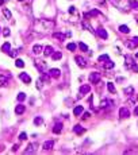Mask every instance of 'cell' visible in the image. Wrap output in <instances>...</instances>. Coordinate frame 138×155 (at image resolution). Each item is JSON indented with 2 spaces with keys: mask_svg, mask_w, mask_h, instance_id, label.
Masks as SVG:
<instances>
[{
  "mask_svg": "<svg viewBox=\"0 0 138 155\" xmlns=\"http://www.w3.org/2000/svg\"><path fill=\"white\" fill-rule=\"evenodd\" d=\"M119 117L121 119H127V117H130V109L126 107H122L119 108Z\"/></svg>",
  "mask_w": 138,
  "mask_h": 155,
  "instance_id": "obj_1",
  "label": "cell"
},
{
  "mask_svg": "<svg viewBox=\"0 0 138 155\" xmlns=\"http://www.w3.org/2000/svg\"><path fill=\"white\" fill-rule=\"evenodd\" d=\"M88 80H89V82H91V84H98L99 81H100V74L96 73V72H93V73L89 74Z\"/></svg>",
  "mask_w": 138,
  "mask_h": 155,
  "instance_id": "obj_2",
  "label": "cell"
},
{
  "mask_svg": "<svg viewBox=\"0 0 138 155\" xmlns=\"http://www.w3.org/2000/svg\"><path fill=\"white\" fill-rule=\"evenodd\" d=\"M75 61H76V63H77L80 68H85V66H87V61H85L81 55H76Z\"/></svg>",
  "mask_w": 138,
  "mask_h": 155,
  "instance_id": "obj_3",
  "label": "cell"
},
{
  "mask_svg": "<svg viewBox=\"0 0 138 155\" xmlns=\"http://www.w3.org/2000/svg\"><path fill=\"white\" fill-rule=\"evenodd\" d=\"M49 76H50L51 78H58V77L61 76V70L57 69V68H56V69H54V68L50 69V70H49Z\"/></svg>",
  "mask_w": 138,
  "mask_h": 155,
  "instance_id": "obj_4",
  "label": "cell"
},
{
  "mask_svg": "<svg viewBox=\"0 0 138 155\" xmlns=\"http://www.w3.org/2000/svg\"><path fill=\"white\" fill-rule=\"evenodd\" d=\"M19 78H20L22 82H25V84H30L31 82V77L28 76L27 73H20L19 74Z\"/></svg>",
  "mask_w": 138,
  "mask_h": 155,
  "instance_id": "obj_5",
  "label": "cell"
},
{
  "mask_svg": "<svg viewBox=\"0 0 138 155\" xmlns=\"http://www.w3.org/2000/svg\"><path fill=\"white\" fill-rule=\"evenodd\" d=\"M96 34H98V36H100L102 39H107L108 38V32L104 30V29H98L96 30Z\"/></svg>",
  "mask_w": 138,
  "mask_h": 155,
  "instance_id": "obj_6",
  "label": "cell"
},
{
  "mask_svg": "<svg viewBox=\"0 0 138 155\" xmlns=\"http://www.w3.org/2000/svg\"><path fill=\"white\" fill-rule=\"evenodd\" d=\"M35 148H37V144H35V143L28 144L27 148L25 150V154H34V152H35Z\"/></svg>",
  "mask_w": 138,
  "mask_h": 155,
  "instance_id": "obj_7",
  "label": "cell"
},
{
  "mask_svg": "<svg viewBox=\"0 0 138 155\" xmlns=\"http://www.w3.org/2000/svg\"><path fill=\"white\" fill-rule=\"evenodd\" d=\"M135 46H138V36H134L130 42H127V47L129 49H134Z\"/></svg>",
  "mask_w": 138,
  "mask_h": 155,
  "instance_id": "obj_8",
  "label": "cell"
},
{
  "mask_svg": "<svg viewBox=\"0 0 138 155\" xmlns=\"http://www.w3.org/2000/svg\"><path fill=\"white\" fill-rule=\"evenodd\" d=\"M91 92V86L89 85H81L80 86V95H88Z\"/></svg>",
  "mask_w": 138,
  "mask_h": 155,
  "instance_id": "obj_9",
  "label": "cell"
},
{
  "mask_svg": "<svg viewBox=\"0 0 138 155\" xmlns=\"http://www.w3.org/2000/svg\"><path fill=\"white\" fill-rule=\"evenodd\" d=\"M25 111H26V107L23 105V104H19L15 108V113L16 115H23V113H25Z\"/></svg>",
  "mask_w": 138,
  "mask_h": 155,
  "instance_id": "obj_10",
  "label": "cell"
},
{
  "mask_svg": "<svg viewBox=\"0 0 138 155\" xmlns=\"http://www.w3.org/2000/svg\"><path fill=\"white\" fill-rule=\"evenodd\" d=\"M35 66L38 68V70H39V72L44 73V69L46 68V63L42 62V61H39V59H37V61H35Z\"/></svg>",
  "mask_w": 138,
  "mask_h": 155,
  "instance_id": "obj_11",
  "label": "cell"
},
{
  "mask_svg": "<svg viewBox=\"0 0 138 155\" xmlns=\"http://www.w3.org/2000/svg\"><path fill=\"white\" fill-rule=\"evenodd\" d=\"M42 51H44V46H41V45H35L34 47H33V53H34L35 55L41 54Z\"/></svg>",
  "mask_w": 138,
  "mask_h": 155,
  "instance_id": "obj_12",
  "label": "cell"
},
{
  "mask_svg": "<svg viewBox=\"0 0 138 155\" xmlns=\"http://www.w3.org/2000/svg\"><path fill=\"white\" fill-rule=\"evenodd\" d=\"M83 112H84V108L81 107V105H77L73 109V115L75 116H80V115H83Z\"/></svg>",
  "mask_w": 138,
  "mask_h": 155,
  "instance_id": "obj_13",
  "label": "cell"
},
{
  "mask_svg": "<svg viewBox=\"0 0 138 155\" xmlns=\"http://www.w3.org/2000/svg\"><path fill=\"white\" fill-rule=\"evenodd\" d=\"M84 131H85V128H83V127L80 125V124H77V125H75V127H73V132H75V134H77V135L83 134Z\"/></svg>",
  "mask_w": 138,
  "mask_h": 155,
  "instance_id": "obj_14",
  "label": "cell"
},
{
  "mask_svg": "<svg viewBox=\"0 0 138 155\" xmlns=\"http://www.w3.org/2000/svg\"><path fill=\"white\" fill-rule=\"evenodd\" d=\"M62 131V123H56L53 127V132L54 134H60Z\"/></svg>",
  "mask_w": 138,
  "mask_h": 155,
  "instance_id": "obj_15",
  "label": "cell"
},
{
  "mask_svg": "<svg viewBox=\"0 0 138 155\" xmlns=\"http://www.w3.org/2000/svg\"><path fill=\"white\" fill-rule=\"evenodd\" d=\"M54 147V140H47V142L44 143V148L45 150H51Z\"/></svg>",
  "mask_w": 138,
  "mask_h": 155,
  "instance_id": "obj_16",
  "label": "cell"
},
{
  "mask_svg": "<svg viewBox=\"0 0 138 155\" xmlns=\"http://www.w3.org/2000/svg\"><path fill=\"white\" fill-rule=\"evenodd\" d=\"M99 14H100V12H99L98 10H92V11H89V12H85V14H84V18H89V16H98Z\"/></svg>",
  "mask_w": 138,
  "mask_h": 155,
  "instance_id": "obj_17",
  "label": "cell"
},
{
  "mask_svg": "<svg viewBox=\"0 0 138 155\" xmlns=\"http://www.w3.org/2000/svg\"><path fill=\"white\" fill-rule=\"evenodd\" d=\"M53 36L56 39H58V41H65V34H62V32H53Z\"/></svg>",
  "mask_w": 138,
  "mask_h": 155,
  "instance_id": "obj_18",
  "label": "cell"
},
{
  "mask_svg": "<svg viewBox=\"0 0 138 155\" xmlns=\"http://www.w3.org/2000/svg\"><path fill=\"white\" fill-rule=\"evenodd\" d=\"M118 30H119V32H122V34H127V32H130V29L126 24H121Z\"/></svg>",
  "mask_w": 138,
  "mask_h": 155,
  "instance_id": "obj_19",
  "label": "cell"
},
{
  "mask_svg": "<svg viewBox=\"0 0 138 155\" xmlns=\"http://www.w3.org/2000/svg\"><path fill=\"white\" fill-rule=\"evenodd\" d=\"M44 53H45V55H51L54 53V49L51 47V46H46V47L44 49Z\"/></svg>",
  "mask_w": 138,
  "mask_h": 155,
  "instance_id": "obj_20",
  "label": "cell"
},
{
  "mask_svg": "<svg viewBox=\"0 0 138 155\" xmlns=\"http://www.w3.org/2000/svg\"><path fill=\"white\" fill-rule=\"evenodd\" d=\"M108 105H112V101H111V100H107V98L102 100V102H100V107H102V108H107Z\"/></svg>",
  "mask_w": 138,
  "mask_h": 155,
  "instance_id": "obj_21",
  "label": "cell"
},
{
  "mask_svg": "<svg viewBox=\"0 0 138 155\" xmlns=\"http://www.w3.org/2000/svg\"><path fill=\"white\" fill-rule=\"evenodd\" d=\"M50 57L53 58L54 61H58V59H61V58H62V54H61L60 51H56V53H53V54L50 55Z\"/></svg>",
  "mask_w": 138,
  "mask_h": 155,
  "instance_id": "obj_22",
  "label": "cell"
},
{
  "mask_svg": "<svg viewBox=\"0 0 138 155\" xmlns=\"http://www.w3.org/2000/svg\"><path fill=\"white\" fill-rule=\"evenodd\" d=\"M34 124H35V125L44 124V117H42V116H37L35 119H34Z\"/></svg>",
  "mask_w": 138,
  "mask_h": 155,
  "instance_id": "obj_23",
  "label": "cell"
},
{
  "mask_svg": "<svg viewBox=\"0 0 138 155\" xmlns=\"http://www.w3.org/2000/svg\"><path fill=\"white\" fill-rule=\"evenodd\" d=\"M9 50H11V45H9L8 42H6V43L2 46V51H4V53H8Z\"/></svg>",
  "mask_w": 138,
  "mask_h": 155,
  "instance_id": "obj_24",
  "label": "cell"
},
{
  "mask_svg": "<svg viewBox=\"0 0 138 155\" xmlns=\"http://www.w3.org/2000/svg\"><path fill=\"white\" fill-rule=\"evenodd\" d=\"M107 89H108V92L110 93H115V86H114V84L112 82H107Z\"/></svg>",
  "mask_w": 138,
  "mask_h": 155,
  "instance_id": "obj_25",
  "label": "cell"
},
{
  "mask_svg": "<svg viewBox=\"0 0 138 155\" xmlns=\"http://www.w3.org/2000/svg\"><path fill=\"white\" fill-rule=\"evenodd\" d=\"M130 8H133V10H138V2L137 0H130Z\"/></svg>",
  "mask_w": 138,
  "mask_h": 155,
  "instance_id": "obj_26",
  "label": "cell"
},
{
  "mask_svg": "<svg viewBox=\"0 0 138 155\" xmlns=\"http://www.w3.org/2000/svg\"><path fill=\"white\" fill-rule=\"evenodd\" d=\"M15 66L16 68H25V61L23 59H16L15 61Z\"/></svg>",
  "mask_w": 138,
  "mask_h": 155,
  "instance_id": "obj_27",
  "label": "cell"
},
{
  "mask_svg": "<svg viewBox=\"0 0 138 155\" xmlns=\"http://www.w3.org/2000/svg\"><path fill=\"white\" fill-rule=\"evenodd\" d=\"M114 68V62H111L110 59L106 61V63H104V69H112Z\"/></svg>",
  "mask_w": 138,
  "mask_h": 155,
  "instance_id": "obj_28",
  "label": "cell"
},
{
  "mask_svg": "<svg viewBox=\"0 0 138 155\" xmlns=\"http://www.w3.org/2000/svg\"><path fill=\"white\" fill-rule=\"evenodd\" d=\"M3 14L6 16V19H11V12H9L8 8H3Z\"/></svg>",
  "mask_w": 138,
  "mask_h": 155,
  "instance_id": "obj_29",
  "label": "cell"
},
{
  "mask_svg": "<svg viewBox=\"0 0 138 155\" xmlns=\"http://www.w3.org/2000/svg\"><path fill=\"white\" fill-rule=\"evenodd\" d=\"M76 47H77V45H76V43H68V45H66V49H68L69 51H75Z\"/></svg>",
  "mask_w": 138,
  "mask_h": 155,
  "instance_id": "obj_30",
  "label": "cell"
},
{
  "mask_svg": "<svg viewBox=\"0 0 138 155\" xmlns=\"http://www.w3.org/2000/svg\"><path fill=\"white\" fill-rule=\"evenodd\" d=\"M134 63V59H133L131 57H129V55H126V65L127 66H130V65Z\"/></svg>",
  "mask_w": 138,
  "mask_h": 155,
  "instance_id": "obj_31",
  "label": "cell"
},
{
  "mask_svg": "<svg viewBox=\"0 0 138 155\" xmlns=\"http://www.w3.org/2000/svg\"><path fill=\"white\" fill-rule=\"evenodd\" d=\"M79 47H80V50H81V51H87L88 50V46L85 43H83V42H80V43H79Z\"/></svg>",
  "mask_w": 138,
  "mask_h": 155,
  "instance_id": "obj_32",
  "label": "cell"
},
{
  "mask_svg": "<svg viewBox=\"0 0 138 155\" xmlns=\"http://www.w3.org/2000/svg\"><path fill=\"white\" fill-rule=\"evenodd\" d=\"M107 59H110V57H108L107 54H103V55H100V57L98 58L99 62H103V61H107Z\"/></svg>",
  "mask_w": 138,
  "mask_h": 155,
  "instance_id": "obj_33",
  "label": "cell"
},
{
  "mask_svg": "<svg viewBox=\"0 0 138 155\" xmlns=\"http://www.w3.org/2000/svg\"><path fill=\"white\" fill-rule=\"evenodd\" d=\"M26 100V93H19L18 95V101H25Z\"/></svg>",
  "mask_w": 138,
  "mask_h": 155,
  "instance_id": "obj_34",
  "label": "cell"
},
{
  "mask_svg": "<svg viewBox=\"0 0 138 155\" xmlns=\"http://www.w3.org/2000/svg\"><path fill=\"white\" fill-rule=\"evenodd\" d=\"M6 84H7V77L0 76V86H4Z\"/></svg>",
  "mask_w": 138,
  "mask_h": 155,
  "instance_id": "obj_35",
  "label": "cell"
},
{
  "mask_svg": "<svg viewBox=\"0 0 138 155\" xmlns=\"http://www.w3.org/2000/svg\"><path fill=\"white\" fill-rule=\"evenodd\" d=\"M123 92H125L126 95H131V93H134V88H133V86H129V88H126Z\"/></svg>",
  "mask_w": 138,
  "mask_h": 155,
  "instance_id": "obj_36",
  "label": "cell"
},
{
  "mask_svg": "<svg viewBox=\"0 0 138 155\" xmlns=\"http://www.w3.org/2000/svg\"><path fill=\"white\" fill-rule=\"evenodd\" d=\"M27 139V134L26 132H20L19 134V140H26Z\"/></svg>",
  "mask_w": 138,
  "mask_h": 155,
  "instance_id": "obj_37",
  "label": "cell"
},
{
  "mask_svg": "<svg viewBox=\"0 0 138 155\" xmlns=\"http://www.w3.org/2000/svg\"><path fill=\"white\" fill-rule=\"evenodd\" d=\"M18 53H19V50H9V51H8V54L11 55V57H16Z\"/></svg>",
  "mask_w": 138,
  "mask_h": 155,
  "instance_id": "obj_38",
  "label": "cell"
},
{
  "mask_svg": "<svg viewBox=\"0 0 138 155\" xmlns=\"http://www.w3.org/2000/svg\"><path fill=\"white\" fill-rule=\"evenodd\" d=\"M130 69L133 70V72H138V65L134 62V63H133V65H130Z\"/></svg>",
  "mask_w": 138,
  "mask_h": 155,
  "instance_id": "obj_39",
  "label": "cell"
},
{
  "mask_svg": "<svg viewBox=\"0 0 138 155\" xmlns=\"http://www.w3.org/2000/svg\"><path fill=\"white\" fill-rule=\"evenodd\" d=\"M89 116H91V113H89V112H83V116H81V117H83V119H88Z\"/></svg>",
  "mask_w": 138,
  "mask_h": 155,
  "instance_id": "obj_40",
  "label": "cell"
},
{
  "mask_svg": "<svg viewBox=\"0 0 138 155\" xmlns=\"http://www.w3.org/2000/svg\"><path fill=\"white\" fill-rule=\"evenodd\" d=\"M3 35H4V36H8V35H9V30H8V29H4V30H3Z\"/></svg>",
  "mask_w": 138,
  "mask_h": 155,
  "instance_id": "obj_41",
  "label": "cell"
},
{
  "mask_svg": "<svg viewBox=\"0 0 138 155\" xmlns=\"http://www.w3.org/2000/svg\"><path fill=\"white\" fill-rule=\"evenodd\" d=\"M69 12H70V14H75V12H76V8H75V7H69Z\"/></svg>",
  "mask_w": 138,
  "mask_h": 155,
  "instance_id": "obj_42",
  "label": "cell"
},
{
  "mask_svg": "<svg viewBox=\"0 0 138 155\" xmlns=\"http://www.w3.org/2000/svg\"><path fill=\"white\" fill-rule=\"evenodd\" d=\"M37 86H38V89H41V88H42V84H41V80H38V81H37Z\"/></svg>",
  "mask_w": 138,
  "mask_h": 155,
  "instance_id": "obj_43",
  "label": "cell"
},
{
  "mask_svg": "<svg viewBox=\"0 0 138 155\" xmlns=\"http://www.w3.org/2000/svg\"><path fill=\"white\" fill-rule=\"evenodd\" d=\"M18 148H19V146H18V144H15V146L12 147V151H18Z\"/></svg>",
  "mask_w": 138,
  "mask_h": 155,
  "instance_id": "obj_44",
  "label": "cell"
},
{
  "mask_svg": "<svg viewBox=\"0 0 138 155\" xmlns=\"http://www.w3.org/2000/svg\"><path fill=\"white\" fill-rule=\"evenodd\" d=\"M134 115H137V116H138V105L135 107V109H134Z\"/></svg>",
  "mask_w": 138,
  "mask_h": 155,
  "instance_id": "obj_45",
  "label": "cell"
},
{
  "mask_svg": "<svg viewBox=\"0 0 138 155\" xmlns=\"http://www.w3.org/2000/svg\"><path fill=\"white\" fill-rule=\"evenodd\" d=\"M2 3H4V0H0V4H2Z\"/></svg>",
  "mask_w": 138,
  "mask_h": 155,
  "instance_id": "obj_46",
  "label": "cell"
},
{
  "mask_svg": "<svg viewBox=\"0 0 138 155\" xmlns=\"http://www.w3.org/2000/svg\"><path fill=\"white\" fill-rule=\"evenodd\" d=\"M135 57H137V58H138V51H137V54H135Z\"/></svg>",
  "mask_w": 138,
  "mask_h": 155,
  "instance_id": "obj_47",
  "label": "cell"
},
{
  "mask_svg": "<svg viewBox=\"0 0 138 155\" xmlns=\"http://www.w3.org/2000/svg\"><path fill=\"white\" fill-rule=\"evenodd\" d=\"M19 2H23V0H19Z\"/></svg>",
  "mask_w": 138,
  "mask_h": 155,
  "instance_id": "obj_48",
  "label": "cell"
}]
</instances>
